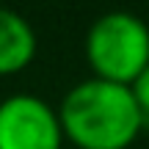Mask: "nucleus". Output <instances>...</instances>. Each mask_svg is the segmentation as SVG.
<instances>
[{
	"instance_id": "f03ea898",
	"label": "nucleus",
	"mask_w": 149,
	"mask_h": 149,
	"mask_svg": "<svg viewBox=\"0 0 149 149\" xmlns=\"http://www.w3.org/2000/svg\"><path fill=\"white\" fill-rule=\"evenodd\" d=\"M86 61L94 77L133 86L149 66V25L130 11H108L86 33Z\"/></svg>"
},
{
	"instance_id": "20e7f679",
	"label": "nucleus",
	"mask_w": 149,
	"mask_h": 149,
	"mask_svg": "<svg viewBox=\"0 0 149 149\" xmlns=\"http://www.w3.org/2000/svg\"><path fill=\"white\" fill-rule=\"evenodd\" d=\"M36 58V33L31 22L11 8H0V77L17 74Z\"/></svg>"
},
{
	"instance_id": "39448f33",
	"label": "nucleus",
	"mask_w": 149,
	"mask_h": 149,
	"mask_svg": "<svg viewBox=\"0 0 149 149\" xmlns=\"http://www.w3.org/2000/svg\"><path fill=\"white\" fill-rule=\"evenodd\" d=\"M130 91H133V97H135V102H138L144 119L149 122V66L138 74V77H135V83L130 86Z\"/></svg>"
},
{
	"instance_id": "f257e3e1",
	"label": "nucleus",
	"mask_w": 149,
	"mask_h": 149,
	"mask_svg": "<svg viewBox=\"0 0 149 149\" xmlns=\"http://www.w3.org/2000/svg\"><path fill=\"white\" fill-rule=\"evenodd\" d=\"M64 138L77 149H127L146 119L130 86L88 77L72 86L58 105Z\"/></svg>"
},
{
	"instance_id": "7ed1b4c3",
	"label": "nucleus",
	"mask_w": 149,
	"mask_h": 149,
	"mask_svg": "<svg viewBox=\"0 0 149 149\" xmlns=\"http://www.w3.org/2000/svg\"><path fill=\"white\" fill-rule=\"evenodd\" d=\"M58 111L42 97L11 94L0 102V149H61Z\"/></svg>"
}]
</instances>
